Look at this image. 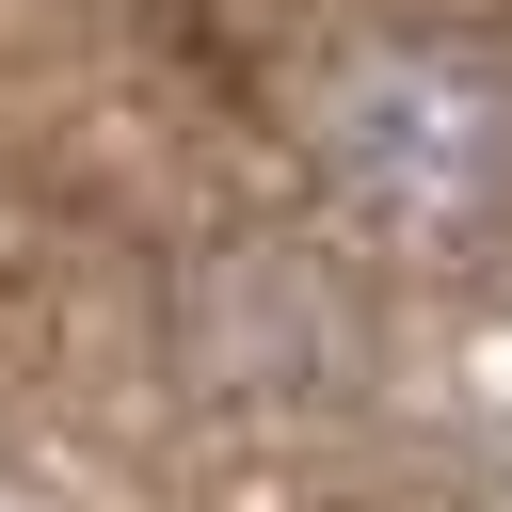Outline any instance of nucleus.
Wrapping results in <instances>:
<instances>
[{
  "mask_svg": "<svg viewBox=\"0 0 512 512\" xmlns=\"http://www.w3.org/2000/svg\"><path fill=\"white\" fill-rule=\"evenodd\" d=\"M304 160L320 192L400 240V256H464L512 224V48L448 32V16H384L352 48H320L304 80Z\"/></svg>",
  "mask_w": 512,
  "mask_h": 512,
  "instance_id": "1",
  "label": "nucleus"
}]
</instances>
